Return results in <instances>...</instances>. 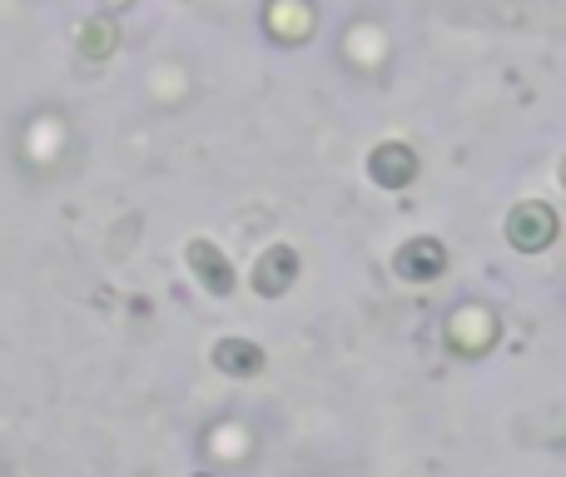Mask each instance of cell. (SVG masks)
I'll list each match as a JSON object with an SVG mask.
<instances>
[{"mask_svg":"<svg viewBox=\"0 0 566 477\" xmlns=\"http://www.w3.org/2000/svg\"><path fill=\"white\" fill-rule=\"evenodd\" d=\"M189 269L199 273V283H205L209 293H229L234 289V263L224 259V249L209 239H195L189 243Z\"/></svg>","mask_w":566,"mask_h":477,"instance_id":"cell-7","label":"cell"},{"mask_svg":"<svg viewBox=\"0 0 566 477\" xmlns=\"http://www.w3.org/2000/svg\"><path fill=\"white\" fill-rule=\"evenodd\" d=\"M492 343H497V313L492 309L462 303V309L448 319V349L458 353V359H482Z\"/></svg>","mask_w":566,"mask_h":477,"instance_id":"cell-1","label":"cell"},{"mask_svg":"<svg viewBox=\"0 0 566 477\" xmlns=\"http://www.w3.org/2000/svg\"><path fill=\"white\" fill-rule=\"evenodd\" d=\"M214 369L229 373V379H254L264 369V349L249 339H219L214 343Z\"/></svg>","mask_w":566,"mask_h":477,"instance_id":"cell-8","label":"cell"},{"mask_svg":"<svg viewBox=\"0 0 566 477\" xmlns=\"http://www.w3.org/2000/svg\"><path fill=\"white\" fill-rule=\"evenodd\" d=\"M368 175H373V185H382V189H402L418 179V155H412L408 145H378L368 155Z\"/></svg>","mask_w":566,"mask_h":477,"instance_id":"cell-5","label":"cell"},{"mask_svg":"<svg viewBox=\"0 0 566 477\" xmlns=\"http://www.w3.org/2000/svg\"><path fill=\"white\" fill-rule=\"evenodd\" d=\"M264 30L274 40H283V45H303L313 35V6L308 0H269Z\"/></svg>","mask_w":566,"mask_h":477,"instance_id":"cell-4","label":"cell"},{"mask_svg":"<svg viewBox=\"0 0 566 477\" xmlns=\"http://www.w3.org/2000/svg\"><path fill=\"white\" fill-rule=\"evenodd\" d=\"M293 279H298V253H293L289 243H274V249H269L264 259L254 263V289L264 293V299H279V293H289Z\"/></svg>","mask_w":566,"mask_h":477,"instance_id":"cell-6","label":"cell"},{"mask_svg":"<svg viewBox=\"0 0 566 477\" xmlns=\"http://www.w3.org/2000/svg\"><path fill=\"white\" fill-rule=\"evenodd\" d=\"M115 45H119V30H115V20H90V25L80 30V50H85L90 60H105Z\"/></svg>","mask_w":566,"mask_h":477,"instance_id":"cell-9","label":"cell"},{"mask_svg":"<svg viewBox=\"0 0 566 477\" xmlns=\"http://www.w3.org/2000/svg\"><path fill=\"white\" fill-rule=\"evenodd\" d=\"M392 269H398L408 283H432V279H442V269H448V249H442L438 239H408L398 249V259H392Z\"/></svg>","mask_w":566,"mask_h":477,"instance_id":"cell-3","label":"cell"},{"mask_svg":"<svg viewBox=\"0 0 566 477\" xmlns=\"http://www.w3.org/2000/svg\"><path fill=\"white\" fill-rule=\"evenodd\" d=\"M507 239H512V249H522V253L552 249V239H557V215H552L547 205H517L507 215Z\"/></svg>","mask_w":566,"mask_h":477,"instance_id":"cell-2","label":"cell"}]
</instances>
